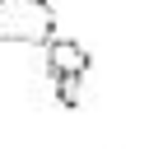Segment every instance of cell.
Instances as JSON below:
<instances>
[{"instance_id": "cell-1", "label": "cell", "mask_w": 149, "mask_h": 149, "mask_svg": "<svg viewBox=\"0 0 149 149\" xmlns=\"http://www.w3.org/2000/svg\"><path fill=\"white\" fill-rule=\"evenodd\" d=\"M56 37V9L47 0H0V42L47 47Z\"/></svg>"}, {"instance_id": "cell-2", "label": "cell", "mask_w": 149, "mask_h": 149, "mask_svg": "<svg viewBox=\"0 0 149 149\" xmlns=\"http://www.w3.org/2000/svg\"><path fill=\"white\" fill-rule=\"evenodd\" d=\"M42 51H47V70H51V79H65V74L84 79V74L93 70L88 47H84V42H74V37H51Z\"/></svg>"}, {"instance_id": "cell-3", "label": "cell", "mask_w": 149, "mask_h": 149, "mask_svg": "<svg viewBox=\"0 0 149 149\" xmlns=\"http://www.w3.org/2000/svg\"><path fill=\"white\" fill-rule=\"evenodd\" d=\"M56 102H61L65 112H74V107H79V79H74V74L56 79Z\"/></svg>"}]
</instances>
